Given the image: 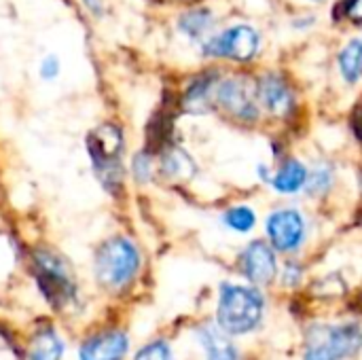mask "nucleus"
<instances>
[{"label":"nucleus","mask_w":362,"mask_h":360,"mask_svg":"<svg viewBox=\"0 0 362 360\" xmlns=\"http://www.w3.org/2000/svg\"><path fill=\"white\" fill-rule=\"evenodd\" d=\"M85 149L100 187L112 195L121 197L125 191V132L115 121H102L95 125L87 138Z\"/></svg>","instance_id":"f257e3e1"},{"label":"nucleus","mask_w":362,"mask_h":360,"mask_svg":"<svg viewBox=\"0 0 362 360\" xmlns=\"http://www.w3.org/2000/svg\"><path fill=\"white\" fill-rule=\"evenodd\" d=\"M142 257L138 246L125 236H112L100 244L93 257V274L100 286L108 291H119L127 286L138 269Z\"/></svg>","instance_id":"f03ea898"},{"label":"nucleus","mask_w":362,"mask_h":360,"mask_svg":"<svg viewBox=\"0 0 362 360\" xmlns=\"http://www.w3.org/2000/svg\"><path fill=\"white\" fill-rule=\"evenodd\" d=\"M263 297L252 286H240V284H223L218 308H216V320L218 327L227 335H244L259 327L263 316Z\"/></svg>","instance_id":"7ed1b4c3"},{"label":"nucleus","mask_w":362,"mask_h":360,"mask_svg":"<svg viewBox=\"0 0 362 360\" xmlns=\"http://www.w3.org/2000/svg\"><path fill=\"white\" fill-rule=\"evenodd\" d=\"M32 272L40 293L55 308H64L74 299L76 286L72 269L59 252L51 248H36L32 252Z\"/></svg>","instance_id":"20e7f679"},{"label":"nucleus","mask_w":362,"mask_h":360,"mask_svg":"<svg viewBox=\"0 0 362 360\" xmlns=\"http://www.w3.org/2000/svg\"><path fill=\"white\" fill-rule=\"evenodd\" d=\"M362 346V331L356 325H318L310 329L303 360H344Z\"/></svg>","instance_id":"39448f33"},{"label":"nucleus","mask_w":362,"mask_h":360,"mask_svg":"<svg viewBox=\"0 0 362 360\" xmlns=\"http://www.w3.org/2000/svg\"><path fill=\"white\" fill-rule=\"evenodd\" d=\"M261 45L259 32L248 23H238L221 34H210L202 40V51L206 57H223L231 62H250L257 57Z\"/></svg>","instance_id":"423d86ee"},{"label":"nucleus","mask_w":362,"mask_h":360,"mask_svg":"<svg viewBox=\"0 0 362 360\" xmlns=\"http://www.w3.org/2000/svg\"><path fill=\"white\" fill-rule=\"evenodd\" d=\"M214 104L223 108L229 117L238 121H257L259 119V95L257 87L240 76L221 79L214 89Z\"/></svg>","instance_id":"0eeeda50"},{"label":"nucleus","mask_w":362,"mask_h":360,"mask_svg":"<svg viewBox=\"0 0 362 360\" xmlns=\"http://www.w3.org/2000/svg\"><path fill=\"white\" fill-rule=\"evenodd\" d=\"M265 229H267V238H269L274 250H278V252H295L303 244L305 233H308L305 219L295 208L274 210L267 216Z\"/></svg>","instance_id":"6e6552de"},{"label":"nucleus","mask_w":362,"mask_h":360,"mask_svg":"<svg viewBox=\"0 0 362 360\" xmlns=\"http://www.w3.org/2000/svg\"><path fill=\"white\" fill-rule=\"evenodd\" d=\"M240 265L246 280L252 282L255 286H267L278 276V261H276L274 246H269L263 240H255L244 248L240 257Z\"/></svg>","instance_id":"1a4fd4ad"},{"label":"nucleus","mask_w":362,"mask_h":360,"mask_svg":"<svg viewBox=\"0 0 362 360\" xmlns=\"http://www.w3.org/2000/svg\"><path fill=\"white\" fill-rule=\"evenodd\" d=\"M259 104H263L274 117H286L295 108V93L288 81L278 72H267L257 85Z\"/></svg>","instance_id":"9d476101"},{"label":"nucleus","mask_w":362,"mask_h":360,"mask_svg":"<svg viewBox=\"0 0 362 360\" xmlns=\"http://www.w3.org/2000/svg\"><path fill=\"white\" fill-rule=\"evenodd\" d=\"M127 335L121 331H108L89 337L81 350H78V360H123L127 354Z\"/></svg>","instance_id":"9b49d317"},{"label":"nucleus","mask_w":362,"mask_h":360,"mask_svg":"<svg viewBox=\"0 0 362 360\" xmlns=\"http://www.w3.org/2000/svg\"><path fill=\"white\" fill-rule=\"evenodd\" d=\"M218 83L216 72H202L189 81V85L182 91L180 106L182 110L191 115H202L210 110V104H214V89Z\"/></svg>","instance_id":"f8f14e48"},{"label":"nucleus","mask_w":362,"mask_h":360,"mask_svg":"<svg viewBox=\"0 0 362 360\" xmlns=\"http://www.w3.org/2000/svg\"><path fill=\"white\" fill-rule=\"evenodd\" d=\"M157 168L165 178H172V180H185L195 174V161L191 159V155L187 151H182L178 146L161 149Z\"/></svg>","instance_id":"ddd939ff"},{"label":"nucleus","mask_w":362,"mask_h":360,"mask_svg":"<svg viewBox=\"0 0 362 360\" xmlns=\"http://www.w3.org/2000/svg\"><path fill=\"white\" fill-rule=\"evenodd\" d=\"M308 172H310V170H308L299 159L291 157V159H286V161L276 170V174L272 176V187H274L278 193H284V195L297 193V191H301V189L305 187V182H308Z\"/></svg>","instance_id":"4468645a"},{"label":"nucleus","mask_w":362,"mask_h":360,"mask_svg":"<svg viewBox=\"0 0 362 360\" xmlns=\"http://www.w3.org/2000/svg\"><path fill=\"white\" fill-rule=\"evenodd\" d=\"M199 342L208 360H238V350L221 327H204Z\"/></svg>","instance_id":"2eb2a0df"},{"label":"nucleus","mask_w":362,"mask_h":360,"mask_svg":"<svg viewBox=\"0 0 362 360\" xmlns=\"http://www.w3.org/2000/svg\"><path fill=\"white\" fill-rule=\"evenodd\" d=\"M212 23H214V19H212L210 8H189L187 13H182L178 17V30L191 40L208 38Z\"/></svg>","instance_id":"dca6fc26"},{"label":"nucleus","mask_w":362,"mask_h":360,"mask_svg":"<svg viewBox=\"0 0 362 360\" xmlns=\"http://www.w3.org/2000/svg\"><path fill=\"white\" fill-rule=\"evenodd\" d=\"M64 354V342L53 331H40L30 342V360H59Z\"/></svg>","instance_id":"f3484780"},{"label":"nucleus","mask_w":362,"mask_h":360,"mask_svg":"<svg viewBox=\"0 0 362 360\" xmlns=\"http://www.w3.org/2000/svg\"><path fill=\"white\" fill-rule=\"evenodd\" d=\"M339 72L346 83L354 85L362 76V40L354 38L339 51Z\"/></svg>","instance_id":"a211bd4d"},{"label":"nucleus","mask_w":362,"mask_h":360,"mask_svg":"<svg viewBox=\"0 0 362 360\" xmlns=\"http://www.w3.org/2000/svg\"><path fill=\"white\" fill-rule=\"evenodd\" d=\"M155 153L144 149V151H138L132 161H129V174L132 178L138 182V185H148L153 178H155Z\"/></svg>","instance_id":"6ab92c4d"},{"label":"nucleus","mask_w":362,"mask_h":360,"mask_svg":"<svg viewBox=\"0 0 362 360\" xmlns=\"http://www.w3.org/2000/svg\"><path fill=\"white\" fill-rule=\"evenodd\" d=\"M223 221L229 229H233L238 233H248L257 225V214L248 206H233L223 214Z\"/></svg>","instance_id":"aec40b11"},{"label":"nucleus","mask_w":362,"mask_h":360,"mask_svg":"<svg viewBox=\"0 0 362 360\" xmlns=\"http://www.w3.org/2000/svg\"><path fill=\"white\" fill-rule=\"evenodd\" d=\"M333 185V172L331 168L327 166H320V168H314L312 172H308V182H305V189L310 195H322L331 189Z\"/></svg>","instance_id":"412c9836"},{"label":"nucleus","mask_w":362,"mask_h":360,"mask_svg":"<svg viewBox=\"0 0 362 360\" xmlns=\"http://www.w3.org/2000/svg\"><path fill=\"white\" fill-rule=\"evenodd\" d=\"M62 72V59L55 53H47L38 64V76L42 81H55Z\"/></svg>","instance_id":"4be33fe9"},{"label":"nucleus","mask_w":362,"mask_h":360,"mask_svg":"<svg viewBox=\"0 0 362 360\" xmlns=\"http://www.w3.org/2000/svg\"><path fill=\"white\" fill-rule=\"evenodd\" d=\"M134 360H172V350L163 342H153L144 346Z\"/></svg>","instance_id":"5701e85b"},{"label":"nucleus","mask_w":362,"mask_h":360,"mask_svg":"<svg viewBox=\"0 0 362 360\" xmlns=\"http://www.w3.org/2000/svg\"><path fill=\"white\" fill-rule=\"evenodd\" d=\"M337 13H341V19L352 21V23H362V0H341L337 4Z\"/></svg>","instance_id":"b1692460"},{"label":"nucleus","mask_w":362,"mask_h":360,"mask_svg":"<svg viewBox=\"0 0 362 360\" xmlns=\"http://www.w3.org/2000/svg\"><path fill=\"white\" fill-rule=\"evenodd\" d=\"M81 8L91 17V19H104V15L108 13V6H106V0H78Z\"/></svg>","instance_id":"393cba45"},{"label":"nucleus","mask_w":362,"mask_h":360,"mask_svg":"<svg viewBox=\"0 0 362 360\" xmlns=\"http://www.w3.org/2000/svg\"><path fill=\"white\" fill-rule=\"evenodd\" d=\"M299 280H301V267H299L297 263H288L286 274H284V282H286L288 286H293V284H297Z\"/></svg>","instance_id":"a878e982"},{"label":"nucleus","mask_w":362,"mask_h":360,"mask_svg":"<svg viewBox=\"0 0 362 360\" xmlns=\"http://www.w3.org/2000/svg\"><path fill=\"white\" fill-rule=\"evenodd\" d=\"M352 129H354L356 138L362 140V104L354 110V115H352Z\"/></svg>","instance_id":"bb28decb"},{"label":"nucleus","mask_w":362,"mask_h":360,"mask_svg":"<svg viewBox=\"0 0 362 360\" xmlns=\"http://www.w3.org/2000/svg\"><path fill=\"white\" fill-rule=\"evenodd\" d=\"M310 2H325V0H310Z\"/></svg>","instance_id":"cd10ccee"}]
</instances>
